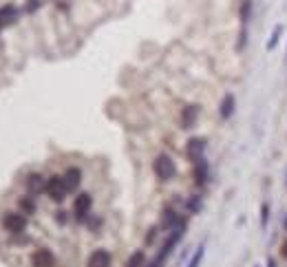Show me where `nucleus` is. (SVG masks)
<instances>
[{
  "label": "nucleus",
  "mask_w": 287,
  "mask_h": 267,
  "mask_svg": "<svg viewBox=\"0 0 287 267\" xmlns=\"http://www.w3.org/2000/svg\"><path fill=\"white\" fill-rule=\"evenodd\" d=\"M196 115H199V108H196V106H188V108L184 110V117H182V120H184V126H186V128H192Z\"/></svg>",
  "instance_id": "nucleus-13"
},
{
  "label": "nucleus",
  "mask_w": 287,
  "mask_h": 267,
  "mask_svg": "<svg viewBox=\"0 0 287 267\" xmlns=\"http://www.w3.org/2000/svg\"><path fill=\"white\" fill-rule=\"evenodd\" d=\"M44 188H46V181L42 174H29V179H26V190H29L31 194H40Z\"/></svg>",
  "instance_id": "nucleus-10"
},
{
  "label": "nucleus",
  "mask_w": 287,
  "mask_h": 267,
  "mask_svg": "<svg viewBox=\"0 0 287 267\" xmlns=\"http://www.w3.org/2000/svg\"><path fill=\"white\" fill-rule=\"evenodd\" d=\"M44 192L51 196L53 201H62L68 190H66L64 179H62V177H49V179H46V188H44Z\"/></svg>",
  "instance_id": "nucleus-2"
},
{
  "label": "nucleus",
  "mask_w": 287,
  "mask_h": 267,
  "mask_svg": "<svg viewBox=\"0 0 287 267\" xmlns=\"http://www.w3.org/2000/svg\"><path fill=\"white\" fill-rule=\"evenodd\" d=\"M204 245H199V248H196V252H194V256L192 258H190V263H188V267H199L201 265V258H204Z\"/></svg>",
  "instance_id": "nucleus-14"
},
{
  "label": "nucleus",
  "mask_w": 287,
  "mask_h": 267,
  "mask_svg": "<svg viewBox=\"0 0 287 267\" xmlns=\"http://www.w3.org/2000/svg\"><path fill=\"white\" fill-rule=\"evenodd\" d=\"M142 263H144V252H137V254L130 256V260L126 267H142Z\"/></svg>",
  "instance_id": "nucleus-16"
},
{
  "label": "nucleus",
  "mask_w": 287,
  "mask_h": 267,
  "mask_svg": "<svg viewBox=\"0 0 287 267\" xmlns=\"http://www.w3.org/2000/svg\"><path fill=\"white\" fill-rule=\"evenodd\" d=\"M194 179L199 186L206 184V179H208V164L204 162V159H199V162H194Z\"/></svg>",
  "instance_id": "nucleus-12"
},
{
  "label": "nucleus",
  "mask_w": 287,
  "mask_h": 267,
  "mask_svg": "<svg viewBox=\"0 0 287 267\" xmlns=\"http://www.w3.org/2000/svg\"><path fill=\"white\" fill-rule=\"evenodd\" d=\"M20 206H22L26 212H34V201H31V199H22V201H20Z\"/></svg>",
  "instance_id": "nucleus-18"
},
{
  "label": "nucleus",
  "mask_w": 287,
  "mask_h": 267,
  "mask_svg": "<svg viewBox=\"0 0 287 267\" xmlns=\"http://www.w3.org/2000/svg\"><path fill=\"white\" fill-rule=\"evenodd\" d=\"M280 34H283V26H276L274 34H272V38H270V42H268V51H272V49H274V44H278Z\"/></svg>",
  "instance_id": "nucleus-15"
},
{
  "label": "nucleus",
  "mask_w": 287,
  "mask_h": 267,
  "mask_svg": "<svg viewBox=\"0 0 287 267\" xmlns=\"http://www.w3.org/2000/svg\"><path fill=\"white\" fill-rule=\"evenodd\" d=\"M31 265L34 267H53L56 265V258H53V254L49 250H36V252L31 254Z\"/></svg>",
  "instance_id": "nucleus-5"
},
{
  "label": "nucleus",
  "mask_w": 287,
  "mask_h": 267,
  "mask_svg": "<svg viewBox=\"0 0 287 267\" xmlns=\"http://www.w3.org/2000/svg\"><path fill=\"white\" fill-rule=\"evenodd\" d=\"M234 108H236V100H234V95H230L228 93L226 98H223V102H221V117L223 120H230L232 113H234Z\"/></svg>",
  "instance_id": "nucleus-11"
},
{
  "label": "nucleus",
  "mask_w": 287,
  "mask_h": 267,
  "mask_svg": "<svg viewBox=\"0 0 287 267\" xmlns=\"http://www.w3.org/2000/svg\"><path fill=\"white\" fill-rule=\"evenodd\" d=\"M64 186H66V190L68 192H73V190H78V186H80V181H82V172H80L78 168H68L66 172H64Z\"/></svg>",
  "instance_id": "nucleus-9"
},
{
  "label": "nucleus",
  "mask_w": 287,
  "mask_h": 267,
  "mask_svg": "<svg viewBox=\"0 0 287 267\" xmlns=\"http://www.w3.org/2000/svg\"><path fill=\"white\" fill-rule=\"evenodd\" d=\"M152 170H155V174L162 181H168L177 174V166H174V162L168 157V154H159L155 159V164H152Z\"/></svg>",
  "instance_id": "nucleus-1"
},
{
  "label": "nucleus",
  "mask_w": 287,
  "mask_h": 267,
  "mask_svg": "<svg viewBox=\"0 0 287 267\" xmlns=\"http://www.w3.org/2000/svg\"><path fill=\"white\" fill-rule=\"evenodd\" d=\"M268 218H270V206L263 204V208H261V221H263V228L268 226Z\"/></svg>",
  "instance_id": "nucleus-17"
},
{
  "label": "nucleus",
  "mask_w": 287,
  "mask_h": 267,
  "mask_svg": "<svg viewBox=\"0 0 287 267\" xmlns=\"http://www.w3.org/2000/svg\"><path fill=\"white\" fill-rule=\"evenodd\" d=\"M268 267H276V260H274V258H270V260H268Z\"/></svg>",
  "instance_id": "nucleus-19"
},
{
  "label": "nucleus",
  "mask_w": 287,
  "mask_h": 267,
  "mask_svg": "<svg viewBox=\"0 0 287 267\" xmlns=\"http://www.w3.org/2000/svg\"><path fill=\"white\" fill-rule=\"evenodd\" d=\"M2 226L7 232H12V234H20L22 230L26 228V218L22 214H18V212H7L2 218Z\"/></svg>",
  "instance_id": "nucleus-3"
},
{
  "label": "nucleus",
  "mask_w": 287,
  "mask_h": 267,
  "mask_svg": "<svg viewBox=\"0 0 287 267\" xmlns=\"http://www.w3.org/2000/svg\"><path fill=\"white\" fill-rule=\"evenodd\" d=\"M86 267H110V254L106 250H95V252L88 256Z\"/></svg>",
  "instance_id": "nucleus-7"
},
{
  "label": "nucleus",
  "mask_w": 287,
  "mask_h": 267,
  "mask_svg": "<svg viewBox=\"0 0 287 267\" xmlns=\"http://www.w3.org/2000/svg\"><path fill=\"white\" fill-rule=\"evenodd\" d=\"M91 206H93L91 194H86V192H82V194H78L76 204H73V210H76V216L80 218V221H82V218H86L88 210H91Z\"/></svg>",
  "instance_id": "nucleus-4"
},
{
  "label": "nucleus",
  "mask_w": 287,
  "mask_h": 267,
  "mask_svg": "<svg viewBox=\"0 0 287 267\" xmlns=\"http://www.w3.org/2000/svg\"><path fill=\"white\" fill-rule=\"evenodd\" d=\"M283 250H285V252H283V254H285V256H287V243H285V245H283Z\"/></svg>",
  "instance_id": "nucleus-20"
},
{
  "label": "nucleus",
  "mask_w": 287,
  "mask_h": 267,
  "mask_svg": "<svg viewBox=\"0 0 287 267\" xmlns=\"http://www.w3.org/2000/svg\"><path fill=\"white\" fill-rule=\"evenodd\" d=\"M204 150H206V142L204 140H190L188 146H186V154L192 159V164L199 162V159H204Z\"/></svg>",
  "instance_id": "nucleus-6"
},
{
  "label": "nucleus",
  "mask_w": 287,
  "mask_h": 267,
  "mask_svg": "<svg viewBox=\"0 0 287 267\" xmlns=\"http://www.w3.org/2000/svg\"><path fill=\"white\" fill-rule=\"evenodd\" d=\"M16 18H18V9H16L14 4H4V7H0V29L9 26Z\"/></svg>",
  "instance_id": "nucleus-8"
}]
</instances>
